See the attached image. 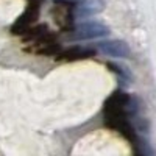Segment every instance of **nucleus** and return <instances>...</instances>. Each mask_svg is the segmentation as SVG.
Listing matches in <instances>:
<instances>
[{
	"instance_id": "20e7f679",
	"label": "nucleus",
	"mask_w": 156,
	"mask_h": 156,
	"mask_svg": "<svg viewBox=\"0 0 156 156\" xmlns=\"http://www.w3.org/2000/svg\"><path fill=\"white\" fill-rule=\"evenodd\" d=\"M37 16H39V8H37V5H31L27 11L23 12V16L14 23L12 31H14V33H25V31L31 27V23L37 19Z\"/></svg>"
},
{
	"instance_id": "423d86ee",
	"label": "nucleus",
	"mask_w": 156,
	"mask_h": 156,
	"mask_svg": "<svg viewBox=\"0 0 156 156\" xmlns=\"http://www.w3.org/2000/svg\"><path fill=\"white\" fill-rule=\"evenodd\" d=\"M67 12H69L67 6H62V14H59V11L53 9V19L58 25H61V27H66V25L70 22V16H67Z\"/></svg>"
},
{
	"instance_id": "f257e3e1",
	"label": "nucleus",
	"mask_w": 156,
	"mask_h": 156,
	"mask_svg": "<svg viewBox=\"0 0 156 156\" xmlns=\"http://www.w3.org/2000/svg\"><path fill=\"white\" fill-rule=\"evenodd\" d=\"M109 34V28L100 22H84L80 23L73 31V39L76 41H87V39H98Z\"/></svg>"
},
{
	"instance_id": "39448f33",
	"label": "nucleus",
	"mask_w": 156,
	"mask_h": 156,
	"mask_svg": "<svg viewBox=\"0 0 156 156\" xmlns=\"http://www.w3.org/2000/svg\"><path fill=\"white\" fill-rule=\"evenodd\" d=\"M92 53L87 51L86 48H80V47H75V48H70V50H66L62 51V55L59 56L61 59H69V61H73V59H81V58H87Z\"/></svg>"
},
{
	"instance_id": "7ed1b4c3",
	"label": "nucleus",
	"mask_w": 156,
	"mask_h": 156,
	"mask_svg": "<svg viewBox=\"0 0 156 156\" xmlns=\"http://www.w3.org/2000/svg\"><path fill=\"white\" fill-rule=\"evenodd\" d=\"M103 9H105L103 0H81V2H78L73 14L76 19H86L94 14H98Z\"/></svg>"
},
{
	"instance_id": "f03ea898",
	"label": "nucleus",
	"mask_w": 156,
	"mask_h": 156,
	"mask_svg": "<svg viewBox=\"0 0 156 156\" xmlns=\"http://www.w3.org/2000/svg\"><path fill=\"white\" fill-rule=\"evenodd\" d=\"M97 48L105 53L108 56L112 58H128L129 56V47L125 41H120V39H115V41H105L100 42L97 45Z\"/></svg>"
}]
</instances>
